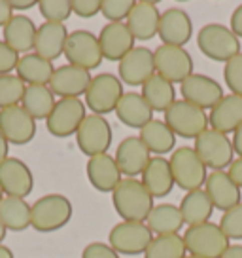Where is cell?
<instances>
[{
	"label": "cell",
	"instance_id": "6",
	"mask_svg": "<svg viewBox=\"0 0 242 258\" xmlns=\"http://www.w3.org/2000/svg\"><path fill=\"white\" fill-rule=\"evenodd\" d=\"M123 82L110 73H100L91 78L87 91H85V106L91 114L106 116L115 112V106L123 97Z\"/></svg>",
	"mask_w": 242,
	"mask_h": 258
},
{
	"label": "cell",
	"instance_id": "54",
	"mask_svg": "<svg viewBox=\"0 0 242 258\" xmlns=\"http://www.w3.org/2000/svg\"><path fill=\"white\" fill-rule=\"evenodd\" d=\"M6 232H8V230H6V228H4V224L0 222V245H2V241H4V237H6Z\"/></svg>",
	"mask_w": 242,
	"mask_h": 258
},
{
	"label": "cell",
	"instance_id": "45",
	"mask_svg": "<svg viewBox=\"0 0 242 258\" xmlns=\"http://www.w3.org/2000/svg\"><path fill=\"white\" fill-rule=\"evenodd\" d=\"M100 2L102 0H70L72 14H76L78 17H83V19L95 17L97 14H100Z\"/></svg>",
	"mask_w": 242,
	"mask_h": 258
},
{
	"label": "cell",
	"instance_id": "11",
	"mask_svg": "<svg viewBox=\"0 0 242 258\" xmlns=\"http://www.w3.org/2000/svg\"><path fill=\"white\" fill-rule=\"evenodd\" d=\"M152 239H154V234L150 232L146 222L121 220L108 234V245L117 254H129V256L144 254Z\"/></svg>",
	"mask_w": 242,
	"mask_h": 258
},
{
	"label": "cell",
	"instance_id": "12",
	"mask_svg": "<svg viewBox=\"0 0 242 258\" xmlns=\"http://www.w3.org/2000/svg\"><path fill=\"white\" fill-rule=\"evenodd\" d=\"M155 74L169 80L170 84H182L187 76L193 74V57L186 48L161 44L154 49Z\"/></svg>",
	"mask_w": 242,
	"mask_h": 258
},
{
	"label": "cell",
	"instance_id": "34",
	"mask_svg": "<svg viewBox=\"0 0 242 258\" xmlns=\"http://www.w3.org/2000/svg\"><path fill=\"white\" fill-rule=\"evenodd\" d=\"M142 97L152 106L154 112L165 114L176 101V89H174V84L161 78L159 74H154L150 80L142 84Z\"/></svg>",
	"mask_w": 242,
	"mask_h": 258
},
{
	"label": "cell",
	"instance_id": "55",
	"mask_svg": "<svg viewBox=\"0 0 242 258\" xmlns=\"http://www.w3.org/2000/svg\"><path fill=\"white\" fill-rule=\"evenodd\" d=\"M4 200V192H2V188H0V202Z\"/></svg>",
	"mask_w": 242,
	"mask_h": 258
},
{
	"label": "cell",
	"instance_id": "31",
	"mask_svg": "<svg viewBox=\"0 0 242 258\" xmlns=\"http://www.w3.org/2000/svg\"><path fill=\"white\" fill-rule=\"evenodd\" d=\"M140 141L146 145V148L155 156H165L169 152H174L176 146V135L172 129L165 123V120H152L148 121L138 133Z\"/></svg>",
	"mask_w": 242,
	"mask_h": 258
},
{
	"label": "cell",
	"instance_id": "56",
	"mask_svg": "<svg viewBox=\"0 0 242 258\" xmlns=\"http://www.w3.org/2000/svg\"><path fill=\"white\" fill-rule=\"evenodd\" d=\"M186 258H197V256H191V254H187V256Z\"/></svg>",
	"mask_w": 242,
	"mask_h": 258
},
{
	"label": "cell",
	"instance_id": "53",
	"mask_svg": "<svg viewBox=\"0 0 242 258\" xmlns=\"http://www.w3.org/2000/svg\"><path fill=\"white\" fill-rule=\"evenodd\" d=\"M0 258H16V256H14V252H12V249H10V247H6V245H0Z\"/></svg>",
	"mask_w": 242,
	"mask_h": 258
},
{
	"label": "cell",
	"instance_id": "52",
	"mask_svg": "<svg viewBox=\"0 0 242 258\" xmlns=\"http://www.w3.org/2000/svg\"><path fill=\"white\" fill-rule=\"evenodd\" d=\"M10 156V143L6 141V137L2 135V131H0V163L6 160Z\"/></svg>",
	"mask_w": 242,
	"mask_h": 258
},
{
	"label": "cell",
	"instance_id": "43",
	"mask_svg": "<svg viewBox=\"0 0 242 258\" xmlns=\"http://www.w3.org/2000/svg\"><path fill=\"white\" fill-rule=\"evenodd\" d=\"M19 53L14 51L4 40H0V76L12 74V71H16L17 63H19Z\"/></svg>",
	"mask_w": 242,
	"mask_h": 258
},
{
	"label": "cell",
	"instance_id": "36",
	"mask_svg": "<svg viewBox=\"0 0 242 258\" xmlns=\"http://www.w3.org/2000/svg\"><path fill=\"white\" fill-rule=\"evenodd\" d=\"M57 99L48 86H27L21 99V106L34 120H48Z\"/></svg>",
	"mask_w": 242,
	"mask_h": 258
},
{
	"label": "cell",
	"instance_id": "21",
	"mask_svg": "<svg viewBox=\"0 0 242 258\" xmlns=\"http://www.w3.org/2000/svg\"><path fill=\"white\" fill-rule=\"evenodd\" d=\"M85 173H87L89 184L100 194H112L115 186L123 180L115 158L110 154H98V156L89 158Z\"/></svg>",
	"mask_w": 242,
	"mask_h": 258
},
{
	"label": "cell",
	"instance_id": "28",
	"mask_svg": "<svg viewBox=\"0 0 242 258\" xmlns=\"http://www.w3.org/2000/svg\"><path fill=\"white\" fill-rule=\"evenodd\" d=\"M142 177V184L148 192L155 198H165L172 192L174 188V177L170 171V161L163 156H152V160L144 169Z\"/></svg>",
	"mask_w": 242,
	"mask_h": 258
},
{
	"label": "cell",
	"instance_id": "10",
	"mask_svg": "<svg viewBox=\"0 0 242 258\" xmlns=\"http://www.w3.org/2000/svg\"><path fill=\"white\" fill-rule=\"evenodd\" d=\"M68 64L74 67H80L85 71H93L98 69L102 63V49L98 44V36H95L91 31L85 29H78L74 32H68V38H66L65 53Z\"/></svg>",
	"mask_w": 242,
	"mask_h": 258
},
{
	"label": "cell",
	"instance_id": "47",
	"mask_svg": "<svg viewBox=\"0 0 242 258\" xmlns=\"http://www.w3.org/2000/svg\"><path fill=\"white\" fill-rule=\"evenodd\" d=\"M233 34L236 38H242V4L240 6H236L234 12L231 14V27H229Z\"/></svg>",
	"mask_w": 242,
	"mask_h": 258
},
{
	"label": "cell",
	"instance_id": "39",
	"mask_svg": "<svg viewBox=\"0 0 242 258\" xmlns=\"http://www.w3.org/2000/svg\"><path fill=\"white\" fill-rule=\"evenodd\" d=\"M38 10H40V16L48 23H65L72 16L70 0H40Z\"/></svg>",
	"mask_w": 242,
	"mask_h": 258
},
{
	"label": "cell",
	"instance_id": "29",
	"mask_svg": "<svg viewBox=\"0 0 242 258\" xmlns=\"http://www.w3.org/2000/svg\"><path fill=\"white\" fill-rule=\"evenodd\" d=\"M242 123V97L229 93L208 114V125L219 133H234Z\"/></svg>",
	"mask_w": 242,
	"mask_h": 258
},
{
	"label": "cell",
	"instance_id": "33",
	"mask_svg": "<svg viewBox=\"0 0 242 258\" xmlns=\"http://www.w3.org/2000/svg\"><path fill=\"white\" fill-rule=\"evenodd\" d=\"M178 207H180V213H182V218H184V224L187 226L210 222L212 213H214V205L210 202L208 194L204 192L202 188L187 192L182 198V203Z\"/></svg>",
	"mask_w": 242,
	"mask_h": 258
},
{
	"label": "cell",
	"instance_id": "32",
	"mask_svg": "<svg viewBox=\"0 0 242 258\" xmlns=\"http://www.w3.org/2000/svg\"><path fill=\"white\" fill-rule=\"evenodd\" d=\"M146 226L150 228V232L154 235H172L180 234V230L184 226V218H182L178 205L161 203L152 209L150 217L146 218Z\"/></svg>",
	"mask_w": 242,
	"mask_h": 258
},
{
	"label": "cell",
	"instance_id": "7",
	"mask_svg": "<svg viewBox=\"0 0 242 258\" xmlns=\"http://www.w3.org/2000/svg\"><path fill=\"white\" fill-rule=\"evenodd\" d=\"M195 152L206 165V169L225 171L233 163V143L225 133H219L216 129L208 127L195 139Z\"/></svg>",
	"mask_w": 242,
	"mask_h": 258
},
{
	"label": "cell",
	"instance_id": "27",
	"mask_svg": "<svg viewBox=\"0 0 242 258\" xmlns=\"http://www.w3.org/2000/svg\"><path fill=\"white\" fill-rule=\"evenodd\" d=\"M66 38H68V31H66L65 23H44L38 27L36 31V40H34V53L48 59V61H55L57 57L65 53Z\"/></svg>",
	"mask_w": 242,
	"mask_h": 258
},
{
	"label": "cell",
	"instance_id": "25",
	"mask_svg": "<svg viewBox=\"0 0 242 258\" xmlns=\"http://www.w3.org/2000/svg\"><path fill=\"white\" fill-rule=\"evenodd\" d=\"M115 116L123 125L140 131L148 121L154 120V110L146 103L142 93L127 91V93H123V97L115 106Z\"/></svg>",
	"mask_w": 242,
	"mask_h": 258
},
{
	"label": "cell",
	"instance_id": "18",
	"mask_svg": "<svg viewBox=\"0 0 242 258\" xmlns=\"http://www.w3.org/2000/svg\"><path fill=\"white\" fill-rule=\"evenodd\" d=\"M0 188L4 196L25 200L34 188V177L31 167L23 160L8 156L0 163Z\"/></svg>",
	"mask_w": 242,
	"mask_h": 258
},
{
	"label": "cell",
	"instance_id": "22",
	"mask_svg": "<svg viewBox=\"0 0 242 258\" xmlns=\"http://www.w3.org/2000/svg\"><path fill=\"white\" fill-rule=\"evenodd\" d=\"M204 192L208 194L214 209H219L223 213L233 209L234 205H238L242 202V190L231 180L227 171L208 173L206 182H204Z\"/></svg>",
	"mask_w": 242,
	"mask_h": 258
},
{
	"label": "cell",
	"instance_id": "44",
	"mask_svg": "<svg viewBox=\"0 0 242 258\" xmlns=\"http://www.w3.org/2000/svg\"><path fill=\"white\" fill-rule=\"evenodd\" d=\"M81 258H119V254L102 241H93L85 245V249L81 250Z\"/></svg>",
	"mask_w": 242,
	"mask_h": 258
},
{
	"label": "cell",
	"instance_id": "14",
	"mask_svg": "<svg viewBox=\"0 0 242 258\" xmlns=\"http://www.w3.org/2000/svg\"><path fill=\"white\" fill-rule=\"evenodd\" d=\"M180 91H182L184 101L199 106L202 110H212L225 97L223 86L219 82L201 73H193L191 76H187L186 80L180 84Z\"/></svg>",
	"mask_w": 242,
	"mask_h": 258
},
{
	"label": "cell",
	"instance_id": "2",
	"mask_svg": "<svg viewBox=\"0 0 242 258\" xmlns=\"http://www.w3.org/2000/svg\"><path fill=\"white\" fill-rule=\"evenodd\" d=\"M72 213V202L66 196L46 194L31 205V226L42 234L57 232L70 222Z\"/></svg>",
	"mask_w": 242,
	"mask_h": 258
},
{
	"label": "cell",
	"instance_id": "8",
	"mask_svg": "<svg viewBox=\"0 0 242 258\" xmlns=\"http://www.w3.org/2000/svg\"><path fill=\"white\" fill-rule=\"evenodd\" d=\"M165 123L172 129L176 137L197 139L202 131L208 129V114L199 106L180 99L174 101L172 106L165 112Z\"/></svg>",
	"mask_w": 242,
	"mask_h": 258
},
{
	"label": "cell",
	"instance_id": "46",
	"mask_svg": "<svg viewBox=\"0 0 242 258\" xmlns=\"http://www.w3.org/2000/svg\"><path fill=\"white\" fill-rule=\"evenodd\" d=\"M227 175H229L231 180H233L234 184L242 190V158L233 160V163H231V165H229V169H227Z\"/></svg>",
	"mask_w": 242,
	"mask_h": 258
},
{
	"label": "cell",
	"instance_id": "5",
	"mask_svg": "<svg viewBox=\"0 0 242 258\" xmlns=\"http://www.w3.org/2000/svg\"><path fill=\"white\" fill-rule=\"evenodd\" d=\"M170 171L174 177V184L180 186L184 192L199 190L208 177V169L197 156L193 146H180L169 158Z\"/></svg>",
	"mask_w": 242,
	"mask_h": 258
},
{
	"label": "cell",
	"instance_id": "1",
	"mask_svg": "<svg viewBox=\"0 0 242 258\" xmlns=\"http://www.w3.org/2000/svg\"><path fill=\"white\" fill-rule=\"evenodd\" d=\"M112 203L121 220L146 222L154 209V196L137 178H123L112 192Z\"/></svg>",
	"mask_w": 242,
	"mask_h": 258
},
{
	"label": "cell",
	"instance_id": "13",
	"mask_svg": "<svg viewBox=\"0 0 242 258\" xmlns=\"http://www.w3.org/2000/svg\"><path fill=\"white\" fill-rule=\"evenodd\" d=\"M85 103L80 99H59L53 110L46 120L48 131L57 139H66L76 135L81 121L85 120Z\"/></svg>",
	"mask_w": 242,
	"mask_h": 258
},
{
	"label": "cell",
	"instance_id": "20",
	"mask_svg": "<svg viewBox=\"0 0 242 258\" xmlns=\"http://www.w3.org/2000/svg\"><path fill=\"white\" fill-rule=\"evenodd\" d=\"M157 36L167 46L184 48L193 36V21H191L189 14L182 8H169L161 12Z\"/></svg>",
	"mask_w": 242,
	"mask_h": 258
},
{
	"label": "cell",
	"instance_id": "17",
	"mask_svg": "<svg viewBox=\"0 0 242 258\" xmlns=\"http://www.w3.org/2000/svg\"><path fill=\"white\" fill-rule=\"evenodd\" d=\"M91 78L89 71L66 63L57 67L48 88L59 99H80V95H85Z\"/></svg>",
	"mask_w": 242,
	"mask_h": 258
},
{
	"label": "cell",
	"instance_id": "41",
	"mask_svg": "<svg viewBox=\"0 0 242 258\" xmlns=\"http://www.w3.org/2000/svg\"><path fill=\"white\" fill-rule=\"evenodd\" d=\"M219 228L229 239H242V202L221 215Z\"/></svg>",
	"mask_w": 242,
	"mask_h": 258
},
{
	"label": "cell",
	"instance_id": "30",
	"mask_svg": "<svg viewBox=\"0 0 242 258\" xmlns=\"http://www.w3.org/2000/svg\"><path fill=\"white\" fill-rule=\"evenodd\" d=\"M53 73V63L34 51L19 57V63L16 67V74L25 82V86H48Z\"/></svg>",
	"mask_w": 242,
	"mask_h": 258
},
{
	"label": "cell",
	"instance_id": "26",
	"mask_svg": "<svg viewBox=\"0 0 242 258\" xmlns=\"http://www.w3.org/2000/svg\"><path fill=\"white\" fill-rule=\"evenodd\" d=\"M36 31L38 27L34 25L31 17L25 14H14V17L2 29V36L14 51H17L19 55L21 53L25 55V53H31V49H34Z\"/></svg>",
	"mask_w": 242,
	"mask_h": 258
},
{
	"label": "cell",
	"instance_id": "15",
	"mask_svg": "<svg viewBox=\"0 0 242 258\" xmlns=\"http://www.w3.org/2000/svg\"><path fill=\"white\" fill-rule=\"evenodd\" d=\"M0 131L10 145H29L36 137V120L21 105L0 110Z\"/></svg>",
	"mask_w": 242,
	"mask_h": 258
},
{
	"label": "cell",
	"instance_id": "37",
	"mask_svg": "<svg viewBox=\"0 0 242 258\" xmlns=\"http://www.w3.org/2000/svg\"><path fill=\"white\" fill-rule=\"evenodd\" d=\"M186 243L180 234L172 235H154L148 245L144 258H186Z\"/></svg>",
	"mask_w": 242,
	"mask_h": 258
},
{
	"label": "cell",
	"instance_id": "42",
	"mask_svg": "<svg viewBox=\"0 0 242 258\" xmlns=\"http://www.w3.org/2000/svg\"><path fill=\"white\" fill-rule=\"evenodd\" d=\"M223 80L233 95L242 97V51L229 59L223 67Z\"/></svg>",
	"mask_w": 242,
	"mask_h": 258
},
{
	"label": "cell",
	"instance_id": "23",
	"mask_svg": "<svg viewBox=\"0 0 242 258\" xmlns=\"http://www.w3.org/2000/svg\"><path fill=\"white\" fill-rule=\"evenodd\" d=\"M159 21H161V12L157 10V4L152 0H140L135 4V8L127 17L125 25L129 27L131 34L135 40H152L159 32Z\"/></svg>",
	"mask_w": 242,
	"mask_h": 258
},
{
	"label": "cell",
	"instance_id": "35",
	"mask_svg": "<svg viewBox=\"0 0 242 258\" xmlns=\"http://www.w3.org/2000/svg\"><path fill=\"white\" fill-rule=\"evenodd\" d=\"M0 222L10 232H23L31 228V205L23 198L4 196L0 202Z\"/></svg>",
	"mask_w": 242,
	"mask_h": 258
},
{
	"label": "cell",
	"instance_id": "19",
	"mask_svg": "<svg viewBox=\"0 0 242 258\" xmlns=\"http://www.w3.org/2000/svg\"><path fill=\"white\" fill-rule=\"evenodd\" d=\"M113 158H115V163H117L123 177L137 178L148 167V163L152 160V152L146 148L140 137L131 135V137H125L121 141Z\"/></svg>",
	"mask_w": 242,
	"mask_h": 258
},
{
	"label": "cell",
	"instance_id": "40",
	"mask_svg": "<svg viewBox=\"0 0 242 258\" xmlns=\"http://www.w3.org/2000/svg\"><path fill=\"white\" fill-rule=\"evenodd\" d=\"M135 4V0H102L100 14L108 19V23H123V19L127 21V17L131 16Z\"/></svg>",
	"mask_w": 242,
	"mask_h": 258
},
{
	"label": "cell",
	"instance_id": "24",
	"mask_svg": "<svg viewBox=\"0 0 242 258\" xmlns=\"http://www.w3.org/2000/svg\"><path fill=\"white\" fill-rule=\"evenodd\" d=\"M98 44L104 59L119 63L135 48V36L131 34L129 27L125 23H108L98 34Z\"/></svg>",
	"mask_w": 242,
	"mask_h": 258
},
{
	"label": "cell",
	"instance_id": "3",
	"mask_svg": "<svg viewBox=\"0 0 242 258\" xmlns=\"http://www.w3.org/2000/svg\"><path fill=\"white\" fill-rule=\"evenodd\" d=\"M197 46L202 55L218 63H227L240 53V40L227 25L221 23L202 25L197 32Z\"/></svg>",
	"mask_w": 242,
	"mask_h": 258
},
{
	"label": "cell",
	"instance_id": "4",
	"mask_svg": "<svg viewBox=\"0 0 242 258\" xmlns=\"http://www.w3.org/2000/svg\"><path fill=\"white\" fill-rule=\"evenodd\" d=\"M182 237L186 243V250L197 258H221V254L231 245V239L223 234L219 224L214 222L187 226Z\"/></svg>",
	"mask_w": 242,
	"mask_h": 258
},
{
	"label": "cell",
	"instance_id": "50",
	"mask_svg": "<svg viewBox=\"0 0 242 258\" xmlns=\"http://www.w3.org/2000/svg\"><path fill=\"white\" fill-rule=\"evenodd\" d=\"M231 143H233V150L238 154V158H242V123L236 127V131L233 133Z\"/></svg>",
	"mask_w": 242,
	"mask_h": 258
},
{
	"label": "cell",
	"instance_id": "16",
	"mask_svg": "<svg viewBox=\"0 0 242 258\" xmlns=\"http://www.w3.org/2000/svg\"><path fill=\"white\" fill-rule=\"evenodd\" d=\"M117 73H119L117 78L125 86H140L142 88V84L155 74L154 51L144 46H135L119 61Z\"/></svg>",
	"mask_w": 242,
	"mask_h": 258
},
{
	"label": "cell",
	"instance_id": "38",
	"mask_svg": "<svg viewBox=\"0 0 242 258\" xmlns=\"http://www.w3.org/2000/svg\"><path fill=\"white\" fill-rule=\"evenodd\" d=\"M25 89H27V86L17 74L0 76V110L21 105Z\"/></svg>",
	"mask_w": 242,
	"mask_h": 258
},
{
	"label": "cell",
	"instance_id": "9",
	"mask_svg": "<svg viewBox=\"0 0 242 258\" xmlns=\"http://www.w3.org/2000/svg\"><path fill=\"white\" fill-rule=\"evenodd\" d=\"M113 131L110 121L106 116L98 114H87L85 120L76 131V145L81 154L87 158L98 156V154H108V148L112 146Z\"/></svg>",
	"mask_w": 242,
	"mask_h": 258
},
{
	"label": "cell",
	"instance_id": "49",
	"mask_svg": "<svg viewBox=\"0 0 242 258\" xmlns=\"http://www.w3.org/2000/svg\"><path fill=\"white\" fill-rule=\"evenodd\" d=\"M10 6H12V10L16 12V10H19V12H25V10H31L34 8V6H38V2L36 0H8Z\"/></svg>",
	"mask_w": 242,
	"mask_h": 258
},
{
	"label": "cell",
	"instance_id": "48",
	"mask_svg": "<svg viewBox=\"0 0 242 258\" xmlns=\"http://www.w3.org/2000/svg\"><path fill=\"white\" fill-rule=\"evenodd\" d=\"M12 17H14V10L10 6V2L8 0H0V27L4 29Z\"/></svg>",
	"mask_w": 242,
	"mask_h": 258
},
{
	"label": "cell",
	"instance_id": "51",
	"mask_svg": "<svg viewBox=\"0 0 242 258\" xmlns=\"http://www.w3.org/2000/svg\"><path fill=\"white\" fill-rule=\"evenodd\" d=\"M221 258H242V245H229Z\"/></svg>",
	"mask_w": 242,
	"mask_h": 258
}]
</instances>
